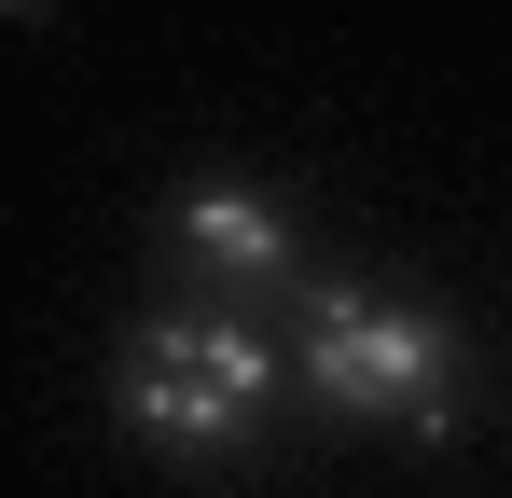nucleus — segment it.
Listing matches in <instances>:
<instances>
[{"instance_id":"obj_1","label":"nucleus","mask_w":512,"mask_h":498,"mask_svg":"<svg viewBox=\"0 0 512 498\" xmlns=\"http://www.w3.org/2000/svg\"><path fill=\"white\" fill-rule=\"evenodd\" d=\"M291 388L333 415V429H374V443H457V415H471V332L416 305V291H374V277H305L291 291Z\"/></svg>"},{"instance_id":"obj_2","label":"nucleus","mask_w":512,"mask_h":498,"mask_svg":"<svg viewBox=\"0 0 512 498\" xmlns=\"http://www.w3.org/2000/svg\"><path fill=\"white\" fill-rule=\"evenodd\" d=\"M277 402H291V346L263 319H222V305H167L153 291L139 319L111 332V415L167 471H250Z\"/></svg>"},{"instance_id":"obj_3","label":"nucleus","mask_w":512,"mask_h":498,"mask_svg":"<svg viewBox=\"0 0 512 498\" xmlns=\"http://www.w3.org/2000/svg\"><path fill=\"white\" fill-rule=\"evenodd\" d=\"M153 277H167V305H222V319H291V291L319 277L305 263V208L250 180V166H208V180H180L167 208H153Z\"/></svg>"},{"instance_id":"obj_4","label":"nucleus","mask_w":512,"mask_h":498,"mask_svg":"<svg viewBox=\"0 0 512 498\" xmlns=\"http://www.w3.org/2000/svg\"><path fill=\"white\" fill-rule=\"evenodd\" d=\"M14 14H28V0H0V28H14Z\"/></svg>"}]
</instances>
